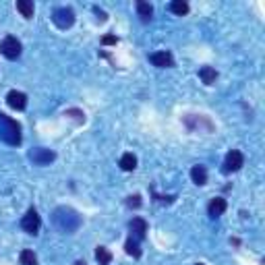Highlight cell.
Listing matches in <instances>:
<instances>
[{
	"mask_svg": "<svg viewBox=\"0 0 265 265\" xmlns=\"http://www.w3.org/2000/svg\"><path fill=\"white\" fill-rule=\"evenodd\" d=\"M124 251H126V255H130V257H135V259H139L141 257V247H139V241L137 238H126V243H124Z\"/></svg>",
	"mask_w": 265,
	"mask_h": 265,
	"instance_id": "cell-14",
	"label": "cell"
},
{
	"mask_svg": "<svg viewBox=\"0 0 265 265\" xmlns=\"http://www.w3.org/2000/svg\"><path fill=\"white\" fill-rule=\"evenodd\" d=\"M195 265H205V263H195Z\"/></svg>",
	"mask_w": 265,
	"mask_h": 265,
	"instance_id": "cell-26",
	"label": "cell"
},
{
	"mask_svg": "<svg viewBox=\"0 0 265 265\" xmlns=\"http://www.w3.org/2000/svg\"><path fill=\"white\" fill-rule=\"evenodd\" d=\"M52 21H54V25L58 29H69L75 23V11L71 7H58V9H54V13H52Z\"/></svg>",
	"mask_w": 265,
	"mask_h": 265,
	"instance_id": "cell-3",
	"label": "cell"
},
{
	"mask_svg": "<svg viewBox=\"0 0 265 265\" xmlns=\"http://www.w3.org/2000/svg\"><path fill=\"white\" fill-rule=\"evenodd\" d=\"M116 42H118L116 36H104V38H102V44H104V46H114Z\"/></svg>",
	"mask_w": 265,
	"mask_h": 265,
	"instance_id": "cell-23",
	"label": "cell"
},
{
	"mask_svg": "<svg viewBox=\"0 0 265 265\" xmlns=\"http://www.w3.org/2000/svg\"><path fill=\"white\" fill-rule=\"evenodd\" d=\"M149 62L153 67H157V69H170V67H174V56L168 50L153 52V54H149Z\"/></svg>",
	"mask_w": 265,
	"mask_h": 265,
	"instance_id": "cell-8",
	"label": "cell"
},
{
	"mask_svg": "<svg viewBox=\"0 0 265 265\" xmlns=\"http://www.w3.org/2000/svg\"><path fill=\"white\" fill-rule=\"evenodd\" d=\"M128 230H130V236L137 238V241H143L147 236V222L143 218H132L128 222Z\"/></svg>",
	"mask_w": 265,
	"mask_h": 265,
	"instance_id": "cell-10",
	"label": "cell"
},
{
	"mask_svg": "<svg viewBox=\"0 0 265 265\" xmlns=\"http://www.w3.org/2000/svg\"><path fill=\"white\" fill-rule=\"evenodd\" d=\"M54 224H56L58 230L71 234V232L79 230V226H81V216L71 207H58L54 211Z\"/></svg>",
	"mask_w": 265,
	"mask_h": 265,
	"instance_id": "cell-1",
	"label": "cell"
},
{
	"mask_svg": "<svg viewBox=\"0 0 265 265\" xmlns=\"http://www.w3.org/2000/svg\"><path fill=\"white\" fill-rule=\"evenodd\" d=\"M67 116H75V120H77V122H83V120H85V114H83L81 110H75V108L67 110Z\"/></svg>",
	"mask_w": 265,
	"mask_h": 265,
	"instance_id": "cell-21",
	"label": "cell"
},
{
	"mask_svg": "<svg viewBox=\"0 0 265 265\" xmlns=\"http://www.w3.org/2000/svg\"><path fill=\"white\" fill-rule=\"evenodd\" d=\"M7 104L11 106L13 110H25V108H27V95H25L23 91L11 89L7 93Z\"/></svg>",
	"mask_w": 265,
	"mask_h": 265,
	"instance_id": "cell-9",
	"label": "cell"
},
{
	"mask_svg": "<svg viewBox=\"0 0 265 265\" xmlns=\"http://www.w3.org/2000/svg\"><path fill=\"white\" fill-rule=\"evenodd\" d=\"M93 13L97 15V19H100V21H106V19H108V15H106L102 9H97V7H93Z\"/></svg>",
	"mask_w": 265,
	"mask_h": 265,
	"instance_id": "cell-24",
	"label": "cell"
},
{
	"mask_svg": "<svg viewBox=\"0 0 265 265\" xmlns=\"http://www.w3.org/2000/svg\"><path fill=\"white\" fill-rule=\"evenodd\" d=\"M137 15L141 17V21H149L151 15H153V7L149 3H143V0H139L137 3Z\"/></svg>",
	"mask_w": 265,
	"mask_h": 265,
	"instance_id": "cell-18",
	"label": "cell"
},
{
	"mask_svg": "<svg viewBox=\"0 0 265 265\" xmlns=\"http://www.w3.org/2000/svg\"><path fill=\"white\" fill-rule=\"evenodd\" d=\"M199 77H201V81H203L205 85H214V83L218 81V71H216L214 67H203V69L199 71Z\"/></svg>",
	"mask_w": 265,
	"mask_h": 265,
	"instance_id": "cell-13",
	"label": "cell"
},
{
	"mask_svg": "<svg viewBox=\"0 0 265 265\" xmlns=\"http://www.w3.org/2000/svg\"><path fill=\"white\" fill-rule=\"evenodd\" d=\"M95 261L100 265H110L112 263V253L106 249V247H97L95 249Z\"/></svg>",
	"mask_w": 265,
	"mask_h": 265,
	"instance_id": "cell-16",
	"label": "cell"
},
{
	"mask_svg": "<svg viewBox=\"0 0 265 265\" xmlns=\"http://www.w3.org/2000/svg\"><path fill=\"white\" fill-rule=\"evenodd\" d=\"M21 228H23V232L34 234V236L40 232V228H42V218H40V214H38L34 207L27 209V214L21 218Z\"/></svg>",
	"mask_w": 265,
	"mask_h": 265,
	"instance_id": "cell-5",
	"label": "cell"
},
{
	"mask_svg": "<svg viewBox=\"0 0 265 265\" xmlns=\"http://www.w3.org/2000/svg\"><path fill=\"white\" fill-rule=\"evenodd\" d=\"M17 11L25 19H31L34 17V3H29V0H17Z\"/></svg>",
	"mask_w": 265,
	"mask_h": 265,
	"instance_id": "cell-17",
	"label": "cell"
},
{
	"mask_svg": "<svg viewBox=\"0 0 265 265\" xmlns=\"http://www.w3.org/2000/svg\"><path fill=\"white\" fill-rule=\"evenodd\" d=\"M0 139L9 145H21V124L0 112Z\"/></svg>",
	"mask_w": 265,
	"mask_h": 265,
	"instance_id": "cell-2",
	"label": "cell"
},
{
	"mask_svg": "<svg viewBox=\"0 0 265 265\" xmlns=\"http://www.w3.org/2000/svg\"><path fill=\"white\" fill-rule=\"evenodd\" d=\"M170 13L184 17L189 13V3H184V0H174V3H170Z\"/></svg>",
	"mask_w": 265,
	"mask_h": 265,
	"instance_id": "cell-19",
	"label": "cell"
},
{
	"mask_svg": "<svg viewBox=\"0 0 265 265\" xmlns=\"http://www.w3.org/2000/svg\"><path fill=\"white\" fill-rule=\"evenodd\" d=\"M243 164H245V157H243V153L238 151V149H232V151H228V153H226V157H224V166H222V170H224L226 174H230V172L241 170V168H243Z\"/></svg>",
	"mask_w": 265,
	"mask_h": 265,
	"instance_id": "cell-7",
	"label": "cell"
},
{
	"mask_svg": "<svg viewBox=\"0 0 265 265\" xmlns=\"http://www.w3.org/2000/svg\"><path fill=\"white\" fill-rule=\"evenodd\" d=\"M29 160L36 166H50L52 162L56 160V153L52 151V149H46V147H34L29 151Z\"/></svg>",
	"mask_w": 265,
	"mask_h": 265,
	"instance_id": "cell-6",
	"label": "cell"
},
{
	"mask_svg": "<svg viewBox=\"0 0 265 265\" xmlns=\"http://www.w3.org/2000/svg\"><path fill=\"white\" fill-rule=\"evenodd\" d=\"M19 261H21V265H38V257H36V255H34V251H29V249L21 251Z\"/></svg>",
	"mask_w": 265,
	"mask_h": 265,
	"instance_id": "cell-20",
	"label": "cell"
},
{
	"mask_svg": "<svg viewBox=\"0 0 265 265\" xmlns=\"http://www.w3.org/2000/svg\"><path fill=\"white\" fill-rule=\"evenodd\" d=\"M126 205H128V207H135V209L141 207V195H130V197L126 199Z\"/></svg>",
	"mask_w": 265,
	"mask_h": 265,
	"instance_id": "cell-22",
	"label": "cell"
},
{
	"mask_svg": "<svg viewBox=\"0 0 265 265\" xmlns=\"http://www.w3.org/2000/svg\"><path fill=\"white\" fill-rule=\"evenodd\" d=\"M226 209H228L226 199L224 197H214L207 205V214H209V218H220Z\"/></svg>",
	"mask_w": 265,
	"mask_h": 265,
	"instance_id": "cell-11",
	"label": "cell"
},
{
	"mask_svg": "<svg viewBox=\"0 0 265 265\" xmlns=\"http://www.w3.org/2000/svg\"><path fill=\"white\" fill-rule=\"evenodd\" d=\"M191 180H193L195 184H199V187H203V184L207 182V168L201 166V164L193 166V168H191Z\"/></svg>",
	"mask_w": 265,
	"mask_h": 265,
	"instance_id": "cell-12",
	"label": "cell"
},
{
	"mask_svg": "<svg viewBox=\"0 0 265 265\" xmlns=\"http://www.w3.org/2000/svg\"><path fill=\"white\" fill-rule=\"evenodd\" d=\"M120 168L124 170V172H132L137 168V157L132 155V153H124L122 157H120Z\"/></svg>",
	"mask_w": 265,
	"mask_h": 265,
	"instance_id": "cell-15",
	"label": "cell"
},
{
	"mask_svg": "<svg viewBox=\"0 0 265 265\" xmlns=\"http://www.w3.org/2000/svg\"><path fill=\"white\" fill-rule=\"evenodd\" d=\"M21 50H23V46H21V42L15 36H7L3 42H0V54H3L5 58H9V60L19 58Z\"/></svg>",
	"mask_w": 265,
	"mask_h": 265,
	"instance_id": "cell-4",
	"label": "cell"
},
{
	"mask_svg": "<svg viewBox=\"0 0 265 265\" xmlns=\"http://www.w3.org/2000/svg\"><path fill=\"white\" fill-rule=\"evenodd\" d=\"M75 265H87L85 261H75Z\"/></svg>",
	"mask_w": 265,
	"mask_h": 265,
	"instance_id": "cell-25",
	"label": "cell"
}]
</instances>
